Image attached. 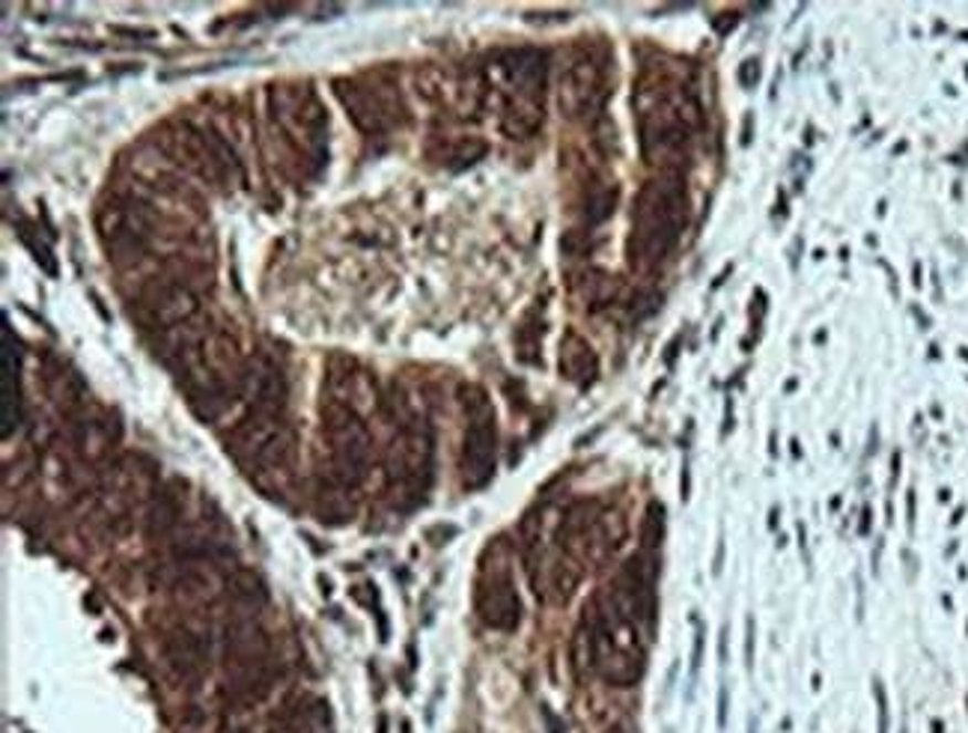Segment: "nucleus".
<instances>
[{
	"label": "nucleus",
	"mask_w": 968,
	"mask_h": 733,
	"mask_svg": "<svg viewBox=\"0 0 968 733\" xmlns=\"http://www.w3.org/2000/svg\"><path fill=\"white\" fill-rule=\"evenodd\" d=\"M688 221V197L685 182L676 174H662L650 179L635 197L632 209V233H629V263L635 269H655L665 263L680 242Z\"/></svg>",
	"instance_id": "nucleus-1"
},
{
	"label": "nucleus",
	"mask_w": 968,
	"mask_h": 733,
	"mask_svg": "<svg viewBox=\"0 0 968 733\" xmlns=\"http://www.w3.org/2000/svg\"><path fill=\"white\" fill-rule=\"evenodd\" d=\"M701 123H704V111L688 87L665 84V87L638 93V128H641V153L646 165H662L665 174H676L671 161L683 158Z\"/></svg>",
	"instance_id": "nucleus-2"
},
{
	"label": "nucleus",
	"mask_w": 968,
	"mask_h": 733,
	"mask_svg": "<svg viewBox=\"0 0 968 733\" xmlns=\"http://www.w3.org/2000/svg\"><path fill=\"white\" fill-rule=\"evenodd\" d=\"M492 90L501 96V128L513 140H525L546 117L548 60L537 49H516L498 54L492 63Z\"/></svg>",
	"instance_id": "nucleus-3"
},
{
	"label": "nucleus",
	"mask_w": 968,
	"mask_h": 733,
	"mask_svg": "<svg viewBox=\"0 0 968 733\" xmlns=\"http://www.w3.org/2000/svg\"><path fill=\"white\" fill-rule=\"evenodd\" d=\"M323 430L332 453V480L340 489H358L372 462V436L361 411L346 402L323 400Z\"/></svg>",
	"instance_id": "nucleus-4"
},
{
	"label": "nucleus",
	"mask_w": 968,
	"mask_h": 733,
	"mask_svg": "<svg viewBox=\"0 0 968 733\" xmlns=\"http://www.w3.org/2000/svg\"><path fill=\"white\" fill-rule=\"evenodd\" d=\"M227 450L245 465L251 478L284 471L293 460V439L286 432L284 415L251 409L230 432Z\"/></svg>",
	"instance_id": "nucleus-5"
},
{
	"label": "nucleus",
	"mask_w": 968,
	"mask_h": 733,
	"mask_svg": "<svg viewBox=\"0 0 968 733\" xmlns=\"http://www.w3.org/2000/svg\"><path fill=\"white\" fill-rule=\"evenodd\" d=\"M272 117L281 128V135L290 147L307 161L323 165L325 161V111L319 98L307 87H274L269 96Z\"/></svg>",
	"instance_id": "nucleus-6"
},
{
	"label": "nucleus",
	"mask_w": 968,
	"mask_h": 733,
	"mask_svg": "<svg viewBox=\"0 0 968 733\" xmlns=\"http://www.w3.org/2000/svg\"><path fill=\"white\" fill-rule=\"evenodd\" d=\"M474 606H477L480 620L498 632H513L522 624V599H518L516 582H513L504 540H495L480 561Z\"/></svg>",
	"instance_id": "nucleus-7"
},
{
	"label": "nucleus",
	"mask_w": 968,
	"mask_h": 733,
	"mask_svg": "<svg viewBox=\"0 0 968 733\" xmlns=\"http://www.w3.org/2000/svg\"><path fill=\"white\" fill-rule=\"evenodd\" d=\"M388 486L400 492V499L423 501L432 480V430L421 418H411L393 436L385 453Z\"/></svg>",
	"instance_id": "nucleus-8"
},
{
	"label": "nucleus",
	"mask_w": 968,
	"mask_h": 733,
	"mask_svg": "<svg viewBox=\"0 0 968 733\" xmlns=\"http://www.w3.org/2000/svg\"><path fill=\"white\" fill-rule=\"evenodd\" d=\"M462 406L469 411V427L462 439V483L465 489H483L495 478V460H498V427L495 411L483 388L469 385L462 388Z\"/></svg>",
	"instance_id": "nucleus-9"
},
{
	"label": "nucleus",
	"mask_w": 968,
	"mask_h": 733,
	"mask_svg": "<svg viewBox=\"0 0 968 733\" xmlns=\"http://www.w3.org/2000/svg\"><path fill=\"white\" fill-rule=\"evenodd\" d=\"M334 93L340 98V105L346 114L353 117V123L361 128L364 135L379 137L385 132H391L400 117L406 114L397 90L385 87V84H367V81H334Z\"/></svg>",
	"instance_id": "nucleus-10"
},
{
	"label": "nucleus",
	"mask_w": 968,
	"mask_h": 733,
	"mask_svg": "<svg viewBox=\"0 0 968 733\" xmlns=\"http://www.w3.org/2000/svg\"><path fill=\"white\" fill-rule=\"evenodd\" d=\"M606 90V63L593 51L578 49L560 72L558 105L567 117H587L602 108Z\"/></svg>",
	"instance_id": "nucleus-11"
},
{
	"label": "nucleus",
	"mask_w": 968,
	"mask_h": 733,
	"mask_svg": "<svg viewBox=\"0 0 968 733\" xmlns=\"http://www.w3.org/2000/svg\"><path fill=\"white\" fill-rule=\"evenodd\" d=\"M96 230L105 248L114 254H137L152 235V218H149L147 206H140L137 200L114 197L108 203L98 206Z\"/></svg>",
	"instance_id": "nucleus-12"
},
{
	"label": "nucleus",
	"mask_w": 968,
	"mask_h": 733,
	"mask_svg": "<svg viewBox=\"0 0 968 733\" xmlns=\"http://www.w3.org/2000/svg\"><path fill=\"white\" fill-rule=\"evenodd\" d=\"M165 149L177 158L179 165L194 170L197 177L206 179V182H224L227 170L233 165V158H227L224 147L218 140H212L200 128L188 126V123L167 128Z\"/></svg>",
	"instance_id": "nucleus-13"
},
{
	"label": "nucleus",
	"mask_w": 968,
	"mask_h": 733,
	"mask_svg": "<svg viewBox=\"0 0 968 733\" xmlns=\"http://www.w3.org/2000/svg\"><path fill=\"white\" fill-rule=\"evenodd\" d=\"M140 316L149 328L156 332H177L179 325H188L200 311L197 295L188 290L182 281H165V284H152L140 293Z\"/></svg>",
	"instance_id": "nucleus-14"
},
{
	"label": "nucleus",
	"mask_w": 968,
	"mask_h": 733,
	"mask_svg": "<svg viewBox=\"0 0 968 733\" xmlns=\"http://www.w3.org/2000/svg\"><path fill=\"white\" fill-rule=\"evenodd\" d=\"M245 388H251V397H254L256 411H269V415H284L286 409V379L284 373L277 370L272 362H260L245 370Z\"/></svg>",
	"instance_id": "nucleus-15"
},
{
	"label": "nucleus",
	"mask_w": 968,
	"mask_h": 733,
	"mask_svg": "<svg viewBox=\"0 0 968 733\" xmlns=\"http://www.w3.org/2000/svg\"><path fill=\"white\" fill-rule=\"evenodd\" d=\"M599 358L593 353V346L576 332L564 334L560 341V376L578 388H590L597 381Z\"/></svg>",
	"instance_id": "nucleus-16"
},
{
	"label": "nucleus",
	"mask_w": 968,
	"mask_h": 733,
	"mask_svg": "<svg viewBox=\"0 0 968 733\" xmlns=\"http://www.w3.org/2000/svg\"><path fill=\"white\" fill-rule=\"evenodd\" d=\"M0 418H3V439H10L12 430L21 421L19 400V353L12 346V332L3 328V376H0Z\"/></svg>",
	"instance_id": "nucleus-17"
},
{
	"label": "nucleus",
	"mask_w": 968,
	"mask_h": 733,
	"mask_svg": "<svg viewBox=\"0 0 968 733\" xmlns=\"http://www.w3.org/2000/svg\"><path fill=\"white\" fill-rule=\"evenodd\" d=\"M165 653L177 674L197 677L203 671L206 659H209V645H203V638L194 636V632L182 629L177 636H170V641L165 645Z\"/></svg>",
	"instance_id": "nucleus-18"
},
{
	"label": "nucleus",
	"mask_w": 968,
	"mask_h": 733,
	"mask_svg": "<svg viewBox=\"0 0 968 733\" xmlns=\"http://www.w3.org/2000/svg\"><path fill=\"white\" fill-rule=\"evenodd\" d=\"M662 537H665V507L653 501L644 513V522H641V546L644 552H655L662 546Z\"/></svg>",
	"instance_id": "nucleus-19"
},
{
	"label": "nucleus",
	"mask_w": 968,
	"mask_h": 733,
	"mask_svg": "<svg viewBox=\"0 0 968 733\" xmlns=\"http://www.w3.org/2000/svg\"><path fill=\"white\" fill-rule=\"evenodd\" d=\"M614 203H617L614 186L597 188V191L590 195V203H587V221H590V224H602V221L611 218V212H614Z\"/></svg>",
	"instance_id": "nucleus-20"
},
{
	"label": "nucleus",
	"mask_w": 968,
	"mask_h": 733,
	"mask_svg": "<svg viewBox=\"0 0 968 733\" xmlns=\"http://www.w3.org/2000/svg\"><path fill=\"white\" fill-rule=\"evenodd\" d=\"M177 516H179V507L177 501L170 499V495H165V499H158V504L152 507V513H149V534L152 537H161V534H167V531L177 525Z\"/></svg>",
	"instance_id": "nucleus-21"
},
{
	"label": "nucleus",
	"mask_w": 968,
	"mask_h": 733,
	"mask_svg": "<svg viewBox=\"0 0 968 733\" xmlns=\"http://www.w3.org/2000/svg\"><path fill=\"white\" fill-rule=\"evenodd\" d=\"M233 587H235V597L245 599L248 606H256V603H263L265 599L263 582H260L254 573H239V576L233 578Z\"/></svg>",
	"instance_id": "nucleus-22"
},
{
	"label": "nucleus",
	"mask_w": 968,
	"mask_h": 733,
	"mask_svg": "<svg viewBox=\"0 0 968 733\" xmlns=\"http://www.w3.org/2000/svg\"><path fill=\"white\" fill-rule=\"evenodd\" d=\"M483 153H486V144H480V140H471L469 137V140H460V144H456V149L451 153V161H460V167L474 165Z\"/></svg>",
	"instance_id": "nucleus-23"
},
{
	"label": "nucleus",
	"mask_w": 968,
	"mask_h": 733,
	"mask_svg": "<svg viewBox=\"0 0 968 733\" xmlns=\"http://www.w3.org/2000/svg\"><path fill=\"white\" fill-rule=\"evenodd\" d=\"M757 81H760V63L757 60H745L743 66H739V84L745 90H751Z\"/></svg>",
	"instance_id": "nucleus-24"
},
{
	"label": "nucleus",
	"mask_w": 968,
	"mask_h": 733,
	"mask_svg": "<svg viewBox=\"0 0 968 733\" xmlns=\"http://www.w3.org/2000/svg\"><path fill=\"white\" fill-rule=\"evenodd\" d=\"M745 659H748V666H751L754 659V624L748 620V641H745Z\"/></svg>",
	"instance_id": "nucleus-25"
},
{
	"label": "nucleus",
	"mask_w": 968,
	"mask_h": 733,
	"mask_svg": "<svg viewBox=\"0 0 968 733\" xmlns=\"http://www.w3.org/2000/svg\"><path fill=\"white\" fill-rule=\"evenodd\" d=\"M379 733H388V719L385 715H379Z\"/></svg>",
	"instance_id": "nucleus-26"
},
{
	"label": "nucleus",
	"mask_w": 968,
	"mask_h": 733,
	"mask_svg": "<svg viewBox=\"0 0 968 733\" xmlns=\"http://www.w3.org/2000/svg\"><path fill=\"white\" fill-rule=\"evenodd\" d=\"M933 733H941V722H936V724H933Z\"/></svg>",
	"instance_id": "nucleus-27"
},
{
	"label": "nucleus",
	"mask_w": 968,
	"mask_h": 733,
	"mask_svg": "<svg viewBox=\"0 0 968 733\" xmlns=\"http://www.w3.org/2000/svg\"><path fill=\"white\" fill-rule=\"evenodd\" d=\"M227 733H248V731H227Z\"/></svg>",
	"instance_id": "nucleus-28"
},
{
	"label": "nucleus",
	"mask_w": 968,
	"mask_h": 733,
	"mask_svg": "<svg viewBox=\"0 0 968 733\" xmlns=\"http://www.w3.org/2000/svg\"><path fill=\"white\" fill-rule=\"evenodd\" d=\"M611 733H623V731H620V727H614V731H611Z\"/></svg>",
	"instance_id": "nucleus-29"
}]
</instances>
